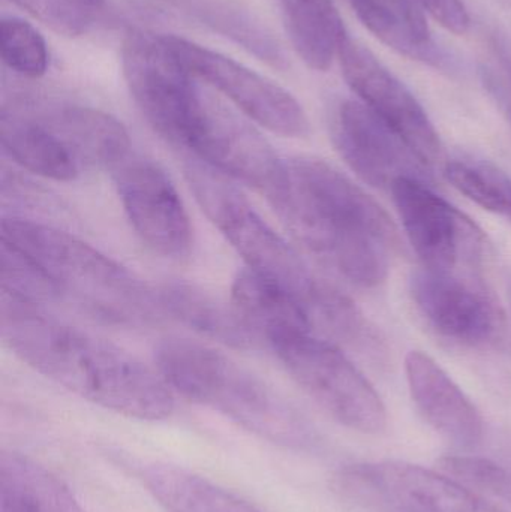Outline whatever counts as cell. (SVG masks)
Wrapping results in <instances>:
<instances>
[{
	"label": "cell",
	"instance_id": "6da1fadb",
	"mask_svg": "<svg viewBox=\"0 0 511 512\" xmlns=\"http://www.w3.org/2000/svg\"><path fill=\"white\" fill-rule=\"evenodd\" d=\"M0 331L15 357L93 405L143 421L173 414L174 393L159 372L39 304L2 291Z\"/></svg>",
	"mask_w": 511,
	"mask_h": 512
},
{
	"label": "cell",
	"instance_id": "7a4b0ae2",
	"mask_svg": "<svg viewBox=\"0 0 511 512\" xmlns=\"http://www.w3.org/2000/svg\"><path fill=\"white\" fill-rule=\"evenodd\" d=\"M270 204L303 248L359 288L383 285L402 251L386 210L321 159H287L284 188Z\"/></svg>",
	"mask_w": 511,
	"mask_h": 512
},
{
	"label": "cell",
	"instance_id": "3957f363",
	"mask_svg": "<svg viewBox=\"0 0 511 512\" xmlns=\"http://www.w3.org/2000/svg\"><path fill=\"white\" fill-rule=\"evenodd\" d=\"M183 173L201 210L242 256L246 268L290 295L314 327L369 358L386 357L380 333L359 307L312 271L299 252L261 218L233 180L191 156H183Z\"/></svg>",
	"mask_w": 511,
	"mask_h": 512
},
{
	"label": "cell",
	"instance_id": "277c9868",
	"mask_svg": "<svg viewBox=\"0 0 511 512\" xmlns=\"http://www.w3.org/2000/svg\"><path fill=\"white\" fill-rule=\"evenodd\" d=\"M2 239L29 256L50 280L56 301L105 324L143 328L162 310L158 292L125 265L72 234L24 218H3Z\"/></svg>",
	"mask_w": 511,
	"mask_h": 512
},
{
	"label": "cell",
	"instance_id": "5b68a950",
	"mask_svg": "<svg viewBox=\"0 0 511 512\" xmlns=\"http://www.w3.org/2000/svg\"><path fill=\"white\" fill-rule=\"evenodd\" d=\"M156 369L173 393L206 406L273 444L306 448L315 433L306 418L263 379L195 340L168 337L155 349Z\"/></svg>",
	"mask_w": 511,
	"mask_h": 512
},
{
	"label": "cell",
	"instance_id": "8992f818",
	"mask_svg": "<svg viewBox=\"0 0 511 512\" xmlns=\"http://www.w3.org/2000/svg\"><path fill=\"white\" fill-rule=\"evenodd\" d=\"M126 86L150 128L183 156L197 158L215 134L225 107L204 92L162 35L128 33L122 45Z\"/></svg>",
	"mask_w": 511,
	"mask_h": 512
},
{
	"label": "cell",
	"instance_id": "52a82bcc",
	"mask_svg": "<svg viewBox=\"0 0 511 512\" xmlns=\"http://www.w3.org/2000/svg\"><path fill=\"white\" fill-rule=\"evenodd\" d=\"M264 342L293 381L342 426L363 435L386 430V405L374 385L338 346L320 339L314 327L279 328Z\"/></svg>",
	"mask_w": 511,
	"mask_h": 512
},
{
	"label": "cell",
	"instance_id": "ba28073f",
	"mask_svg": "<svg viewBox=\"0 0 511 512\" xmlns=\"http://www.w3.org/2000/svg\"><path fill=\"white\" fill-rule=\"evenodd\" d=\"M162 38L195 78L221 93L267 131L285 138H305L311 131L300 102L275 81L182 36Z\"/></svg>",
	"mask_w": 511,
	"mask_h": 512
},
{
	"label": "cell",
	"instance_id": "9c48e42d",
	"mask_svg": "<svg viewBox=\"0 0 511 512\" xmlns=\"http://www.w3.org/2000/svg\"><path fill=\"white\" fill-rule=\"evenodd\" d=\"M110 173L123 212L141 242L162 258H188L194 231L167 171L149 156L132 150Z\"/></svg>",
	"mask_w": 511,
	"mask_h": 512
},
{
	"label": "cell",
	"instance_id": "30bf717a",
	"mask_svg": "<svg viewBox=\"0 0 511 512\" xmlns=\"http://www.w3.org/2000/svg\"><path fill=\"white\" fill-rule=\"evenodd\" d=\"M410 297L426 325L450 342L468 348H497L506 342V315L474 277L422 267L411 277Z\"/></svg>",
	"mask_w": 511,
	"mask_h": 512
},
{
	"label": "cell",
	"instance_id": "8fae6325",
	"mask_svg": "<svg viewBox=\"0 0 511 512\" xmlns=\"http://www.w3.org/2000/svg\"><path fill=\"white\" fill-rule=\"evenodd\" d=\"M405 236L423 267L443 273L476 267L485 236L470 218L435 194L425 180L399 179L390 189Z\"/></svg>",
	"mask_w": 511,
	"mask_h": 512
},
{
	"label": "cell",
	"instance_id": "7c38bea8",
	"mask_svg": "<svg viewBox=\"0 0 511 512\" xmlns=\"http://www.w3.org/2000/svg\"><path fill=\"white\" fill-rule=\"evenodd\" d=\"M336 489L357 501H380L396 512H504L443 472L405 462L354 465Z\"/></svg>",
	"mask_w": 511,
	"mask_h": 512
},
{
	"label": "cell",
	"instance_id": "4fadbf2b",
	"mask_svg": "<svg viewBox=\"0 0 511 512\" xmlns=\"http://www.w3.org/2000/svg\"><path fill=\"white\" fill-rule=\"evenodd\" d=\"M342 75L360 102L390 126L413 152L432 167L443 144L425 108L408 87L362 42L345 36L338 54Z\"/></svg>",
	"mask_w": 511,
	"mask_h": 512
},
{
	"label": "cell",
	"instance_id": "5bb4252c",
	"mask_svg": "<svg viewBox=\"0 0 511 512\" xmlns=\"http://www.w3.org/2000/svg\"><path fill=\"white\" fill-rule=\"evenodd\" d=\"M332 138L348 167L374 188L390 191L399 179H431L428 165L363 102L336 108Z\"/></svg>",
	"mask_w": 511,
	"mask_h": 512
},
{
	"label": "cell",
	"instance_id": "9a60e30c",
	"mask_svg": "<svg viewBox=\"0 0 511 512\" xmlns=\"http://www.w3.org/2000/svg\"><path fill=\"white\" fill-rule=\"evenodd\" d=\"M405 373L417 409L435 432L459 448L482 442V414L434 358L411 351L405 358Z\"/></svg>",
	"mask_w": 511,
	"mask_h": 512
},
{
	"label": "cell",
	"instance_id": "2e32d148",
	"mask_svg": "<svg viewBox=\"0 0 511 512\" xmlns=\"http://www.w3.org/2000/svg\"><path fill=\"white\" fill-rule=\"evenodd\" d=\"M78 164L111 171L134 150L125 126L110 114L74 104H24Z\"/></svg>",
	"mask_w": 511,
	"mask_h": 512
},
{
	"label": "cell",
	"instance_id": "e0dca14e",
	"mask_svg": "<svg viewBox=\"0 0 511 512\" xmlns=\"http://www.w3.org/2000/svg\"><path fill=\"white\" fill-rule=\"evenodd\" d=\"M0 143L15 164L44 179L72 182L83 170L65 144L24 104L2 108Z\"/></svg>",
	"mask_w": 511,
	"mask_h": 512
},
{
	"label": "cell",
	"instance_id": "ac0fdd59",
	"mask_svg": "<svg viewBox=\"0 0 511 512\" xmlns=\"http://www.w3.org/2000/svg\"><path fill=\"white\" fill-rule=\"evenodd\" d=\"M162 310L195 333L234 349L257 348L258 339L245 324L233 304L198 286L186 282H168L158 291Z\"/></svg>",
	"mask_w": 511,
	"mask_h": 512
},
{
	"label": "cell",
	"instance_id": "d6986e66",
	"mask_svg": "<svg viewBox=\"0 0 511 512\" xmlns=\"http://www.w3.org/2000/svg\"><path fill=\"white\" fill-rule=\"evenodd\" d=\"M141 478L167 512H261L230 490L182 466L152 463L143 469Z\"/></svg>",
	"mask_w": 511,
	"mask_h": 512
},
{
	"label": "cell",
	"instance_id": "ffe728a7",
	"mask_svg": "<svg viewBox=\"0 0 511 512\" xmlns=\"http://www.w3.org/2000/svg\"><path fill=\"white\" fill-rule=\"evenodd\" d=\"M285 29L297 56L308 68L324 72L338 59L348 35L333 0H278Z\"/></svg>",
	"mask_w": 511,
	"mask_h": 512
},
{
	"label": "cell",
	"instance_id": "44dd1931",
	"mask_svg": "<svg viewBox=\"0 0 511 512\" xmlns=\"http://www.w3.org/2000/svg\"><path fill=\"white\" fill-rule=\"evenodd\" d=\"M215 32L233 39L263 62L285 68L287 59L278 39L248 9L233 0H170Z\"/></svg>",
	"mask_w": 511,
	"mask_h": 512
},
{
	"label": "cell",
	"instance_id": "7402d4cb",
	"mask_svg": "<svg viewBox=\"0 0 511 512\" xmlns=\"http://www.w3.org/2000/svg\"><path fill=\"white\" fill-rule=\"evenodd\" d=\"M359 20L384 44L413 60L441 71H456L458 60L449 51L420 38L393 9L380 0H348Z\"/></svg>",
	"mask_w": 511,
	"mask_h": 512
},
{
	"label": "cell",
	"instance_id": "603a6c76",
	"mask_svg": "<svg viewBox=\"0 0 511 512\" xmlns=\"http://www.w3.org/2000/svg\"><path fill=\"white\" fill-rule=\"evenodd\" d=\"M444 177L468 200L511 222V177L497 165L458 156L446 162Z\"/></svg>",
	"mask_w": 511,
	"mask_h": 512
},
{
	"label": "cell",
	"instance_id": "cb8c5ba5",
	"mask_svg": "<svg viewBox=\"0 0 511 512\" xmlns=\"http://www.w3.org/2000/svg\"><path fill=\"white\" fill-rule=\"evenodd\" d=\"M0 471L14 475L27 487L39 512H87L60 478L24 454L3 450Z\"/></svg>",
	"mask_w": 511,
	"mask_h": 512
},
{
	"label": "cell",
	"instance_id": "d4e9b609",
	"mask_svg": "<svg viewBox=\"0 0 511 512\" xmlns=\"http://www.w3.org/2000/svg\"><path fill=\"white\" fill-rule=\"evenodd\" d=\"M0 54L11 71L39 78L48 69V50L41 33L20 18L6 17L0 23Z\"/></svg>",
	"mask_w": 511,
	"mask_h": 512
},
{
	"label": "cell",
	"instance_id": "484cf974",
	"mask_svg": "<svg viewBox=\"0 0 511 512\" xmlns=\"http://www.w3.org/2000/svg\"><path fill=\"white\" fill-rule=\"evenodd\" d=\"M57 35H86L101 18L105 0H11Z\"/></svg>",
	"mask_w": 511,
	"mask_h": 512
},
{
	"label": "cell",
	"instance_id": "4316f807",
	"mask_svg": "<svg viewBox=\"0 0 511 512\" xmlns=\"http://www.w3.org/2000/svg\"><path fill=\"white\" fill-rule=\"evenodd\" d=\"M438 471L476 493L511 498V477L494 460L465 454H449L437 460Z\"/></svg>",
	"mask_w": 511,
	"mask_h": 512
},
{
	"label": "cell",
	"instance_id": "83f0119b",
	"mask_svg": "<svg viewBox=\"0 0 511 512\" xmlns=\"http://www.w3.org/2000/svg\"><path fill=\"white\" fill-rule=\"evenodd\" d=\"M423 11L428 12L444 29L464 35L470 30L471 20L462 0H417Z\"/></svg>",
	"mask_w": 511,
	"mask_h": 512
},
{
	"label": "cell",
	"instance_id": "f1b7e54d",
	"mask_svg": "<svg viewBox=\"0 0 511 512\" xmlns=\"http://www.w3.org/2000/svg\"><path fill=\"white\" fill-rule=\"evenodd\" d=\"M0 512H39L32 493L5 471H0Z\"/></svg>",
	"mask_w": 511,
	"mask_h": 512
},
{
	"label": "cell",
	"instance_id": "f546056e",
	"mask_svg": "<svg viewBox=\"0 0 511 512\" xmlns=\"http://www.w3.org/2000/svg\"><path fill=\"white\" fill-rule=\"evenodd\" d=\"M386 3L390 9L396 12L420 38L432 41L428 23H426L425 11L417 0H380Z\"/></svg>",
	"mask_w": 511,
	"mask_h": 512
},
{
	"label": "cell",
	"instance_id": "4dcf8cb0",
	"mask_svg": "<svg viewBox=\"0 0 511 512\" xmlns=\"http://www.w3.org/2000/svg\"><path fill=\"white\" fill-rule=\"evenodd\" d=\"M495 53L500 57L504 69L511 78V35L510 33L498 32L492 36Z\"/></svg>",
	"mask_w": 511,
	"mask_h": 512
},
{
	"label": "cell",
	"instance_id": "1f68e13d",
	"mask_svg": "<svg viewBox=\"0 0 511 512\" xmlns=\"http://www.w3.org/2000/svg\"><path fill=\"white\" fill-rule=\"evenodd\" d=\"M486 83L491 84L492 89H494L495 95L500 96L501 102H504V105H506L507 114H509V119L511 122V102L507 101L506 96H504L503 92H501V90L498 89L497 83H495L494 80L488 78V80H486Z\"/></svg>",
	"mask_w": 511,
	"mask_h": 512
}]
</instances>
